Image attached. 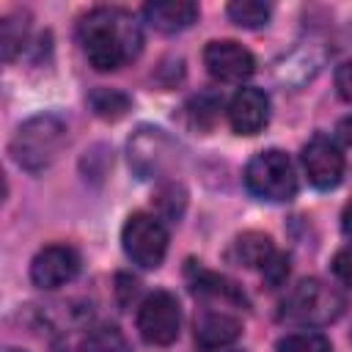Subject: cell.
Returning a JSON list of instances; mask_svg holds the SVG:
<instances>
[{"mask_svg": "<svg viewBox=\"0 0 352 352\" xmlns=\"http://www.w3.org/2000/svg\"><path fill=\"white\" fill-rule=\"evenodd\" d=\"M77 41L94 69L113 72L138 58L143 47V33L129 11L99 6L80 19Z\"/></svg>", "mask_w": 352, "mask_h": 352, "instance_id": "6da1fadb", "label": "cell"}, {"mask_svg": "<svg viewBox=\"0 0 352 352\" xmlns=\"http://www.w3.org/2000/svg\"><path fill=\"white\" fill-rule=\"evenodd\" d=\"M66 143V124L52 116V113H41L28 118L16 135L11 138V157L19 168L25 170H44L63 148Z\"/></svg>", "mask_w": 352, "mask_h": 352, "instance_id": "7a4b0ae2", "label": "cell"}, {"mask_svg": "<svg viewBox=\"0 0 352 352\" xmlns=\"http://www.w3.org/2000/svg\"><path fill=\"white\" fill-rule=\"evenodd\" d=\"M346 308V297L319 280V278H302L283 300V316L289 322H300V324H311V327H319V324H330L336 322Z\"/></svg>", "mask_w": 352, "mask_h": 352, "instance_id": "3957f363", "label": "cell"}, {"mask_svg": "<svg viewBox=\"0 0 352 352\" xmlns=\"http://www.w3.org/2000/svg\"><path fill=\"white\" fill-rule=\"evenodd\" d=\"M245 187L261 201H289L297 192V176L286 151H258L245 168Z\"/></svg>", "mask_w": 352, "mask_h": 352, "instance_id": "277c9868", "label": "cell"}, {"mask_svg": "<svg viewBox=\"0 0 352 352\" xmlns=\"http://www.w3.org/2000/svg\"><path fill=\"white\" fill-rule=\"evenodd\" d=\"M124 253L143 270H157L168 253V231L157 214L135 212L121 228Z\"/></svg>", "mask_w": 352, "mask_h": 352, "instance_id": "5b68a950", "label": "cell"}, {"mask_svg": "<svg viewBox=\"0 0 352 352\" xmlns=\"http://www.w3.org/2000/svg\"><path fill=\"white\" fill-rule=\"evenodd\" d=\"M182 311L170 292H151L138 308V330L146 344L168 346L179 338Z\"/></svg>", "mask_w": 352, "mask_h": 352, "instance_id": "8992f818", "label": "cell"}, {"mask_svg": "<svg viewBox=\"0 0 352 352\" xmlns=\"http://www.w3.org/2000/svg\"><path fill=\"white\" fill-rule=\"evenodd\" d=\"M173 154H176V146L162 129L143 126L129 140V165L140 179L160 176L173 162Z\"/></svg>", "mask_w": 352, "mask_h": 352, "instance_id": "52a82bcc", "label": "cell"}, {"mask_svg": "<svg viewBox=\"0 0 352 352\" xmlns=\"http://www.w3.org/2000/svg\"><path fill=\"white\" fill-rule=\"evenodd\" d=\"M302 168L305 176L314 187L319 190H330L341 182L344 176V154L338 148V143L327 135H314L305 146H302Z\"/></svg>", "mask_w": 352, "mask_h": 352, "instance_id": "ba28073f", "label": "cell"}, {"mask_svg": "<svg viewBox=\"0 0 352 352\" xmlns=\"http://www.w3.org/2000/svg\"><path fill=\"white\" fill-rule=\"evenodd\" d=\"M204 66L220 82H242V80H248L253 74L256 60H253L248 47H242L239 41L223 38V41H209L206 44Z\"/></svg>", "mask_w": 352, "mask_h": 352, "instance_id": "9c48e42d", "label": "cell"}, {"mask_svg": "<svg viewBox=\"0 0 352 352\" xmlns=\"http://www.w3.org/2000/svg\"><path fill=\"white\" fill-rule=\"evenodd\" d=\"M80 272V253L69 245H47L30 261V280L38 289H58Z\"/></svg>", "mask_w": 352, "mask_h": 352, "instance_id": "30bf717a", "label": "cell"}, {"mask_svg": "<svg viewBox=\"0 0 352 352\" xmlns=\"http://www.w3.org/2000/svg\"><path fill=\"white\" fill-rule=\"evenodd\" d=\"M270 121V96L261 88H239L228 102V124L236 135H258Z\"/></svg>", "mask_w": 352, "mask_h": 352, "instance_id": "8fae6325", "label": "cell"}, {"mask_svg": "<svg viewBox=\"0 0 352 352\" xmlns=\"http://www.w3.org/2000/svg\"><path fill=\"white\" fill-rule=\"evenodd\" d=\"M143 16L160 33H179L198 19V6L190 0H154L143 6Z\"/></svg>", "mask_w": 352, "mask_h": 352, "instance_id": "7c38bea8", "label": "cell"}, {"mask_svg": "<svg viewBox=\"0 0 352 352\" xmlns=\"http://www.w3.org/2000/svg\"><path fill=\"white\" fill-rule=\"evenodd\" d=\"M242 324L226 311H204L195 319V344L201 349H220L239 338Z\"/></svg>", "mask_w": 352, "mask_h": 352, "instance_id": "4fadbf2b", "label": "cell"}, {"mask_svg": "<svg viewBox=\"0 0 352 352\" xmlns=\"http://www.w3.org/2000/svg\"><path fill=\"white\" fill-rule=\"evenodd\" d=\"M190 289L198 294V297H212V300H231V302H239L242 294L236 292V286L231 280H226L223 275L217 272H206L201 267H190Z\"/></svg>", "mask_w": 352, "mask_h": 352, "instance_id": "5bb4252c", "label": "cell"}, {"mask_svg": "<svg viewBox=\"0 0 352 352\" xmlns=\"http://www.w3.org/2000/svg\"><path fill=\"white\" fill-rule=\"evenodd\" d=\"M275 245L267 234H258V231H248L236 239V256L242 264L248 267H256V270H264L270 264V258L275 256Z\"/></svg>", "mask_w": 352, "mask_h": 352, "instance_id": "9a60e30c", "label": "cell"}, {"mask_svg": "<svg viewBox=\"0 0 352 352\" xmlns=\"http://www.w3.org/2000/svg\"><path fill=\"white\" fill-rule=\"evenodd\" d=\"M82 352H132L126 336L116 324H96L82 338Z\"/></svg>", "mask_w": 352, "mask_h": 352, "instance_id": "2e32d148", "label": "cell"}, {"mask_svg": "<svg viewBox=\"0 0 352 352\" xmlns=\"http://www.w3.org/2000/svg\"><path fill=\"white\" fill-rule=\"evenodd\" d=\"M28 14H8L0 25V50H3V58L11 60L28 41Z\"/></svg>", "mask_w": 352, "mask_h": 352, "instance_id": "e0dca14e", "label": "cell"}, {"mask_svg": "<svg viewBox=\"0 0 352 352\" xmlns=\"http://www.w3.org/2000/svg\"><path fill=\"white\" fill-rule=\"evenodd\" d=\"M228 16L239 28H261L270 19V6L258 0H234L228 6Z\"/></svg>", "mask_w": 352, "mask_h": 352, "instance_id": "ac0fdd59", "label": "cell"}, {"mask_svg": "<svg viewBox=\"0 0 352 352\" xmlns=\"http://www.w3.org/2000/svg\"><path fill=\"white\" fill-rule=\"evenodd\" d=\"M275 352H330V341L322 333L314 330H300V333H289L278 341Z\"/></svg>", "mask_w": 352, "mask_h": 352, "instance_id": "d6986e66", "label": "cell"}, {"mask_svg": "<svg viewBox=\"0 0 352 352\" xmlns=\"http://www.w3.org/2000/svg\"><path fill=\"white\" fill-rule=\"evenodd\" d=\"M91 104H94L96 116H102V118H121L129 110V99L113 88H96L91 94Z\"/></svg>", "mask_w": 352, "mask_h": 352, "instance_id": "ffe728a7", "label": "cell"}, {"mask_svg": "<svg viewBox=\"0 0 352 352\" xmlns=\"http://www.w3.org/2000/svg\"><path fill=\"white\" fill-rule=\"evenodd\" d=\"M261 275H264V280H267L272 289L280 286V283L286 280V275H289V258L280 256V253H275V256L270 258V264L261 270Z\"/></svg>", "mask_w": 352, "mask_h": 352, "instance_id": "44dd1931", "label": "cell"}, {"mask_svg": "<svg viewBox=\"0 0 352 352\" xmlns=\"http://www.w3.org/2000/svg\"><path fill=\"white\" fill-rule=\"evenodd\" d=\"M333 275L352 289V245L341 248L336 256H333Z\"/></svg>", "mask_w": 352, "mask_h": 352, "instance_id": "7402d4cb", "label": "cell"}, {"mask_svg": "<svg viewBox=\"0 0 352 352\" xmlns=\"http://www.w3.org/2000/svg\"><path fill=\"white\" fill-rule=\"evenodd\" d=\"M336 88H338L341 99L352 102V60H346L336 69Z\"/></svg>", "mask_w": 352, "mask_h": 352, "instance_id": "603a6c76", "label": "cell"}, {"mask_svg": "<svg viewBox=\"0 0 352 352\" xmlns=\"http://www.w3.org/2000/svg\"><path fill=\"white\" fill-rule=\"evenodd\" d=\"M336 132H338V138H341L344 143H349V146H352V113H349V116H344V118L338 121Z\"/></svg>", "mask_w": 352, "mask_h": 352, "instance_id": "cb8c5ba5", "label": "cell"}, {"mask_svg": "<svg viewBox=\"0 0 352 352\" xmlns=\"http://www.w3.org/2000/svg\"><path fill=\"white\" fill-rule=\"evenodd\" d=\"M341 228H344V234L346 236H352V201L344 206V212H341Z\"/></svg>", "mask_w": 352, "mask_h": 352, "instance_id": "d4e9b609", "label": "cell"}, {"mask_svg": "<svg viewBox=\"0 0 352 352\" xmlns=\"http://www.w3.org/2000/svg\"><path fill=\"white\" fill-rule=\"evenodd\" d=\"M6 352H19V349H11V346H8V349H6Z\"/></svg>", "mask_w": 352, "mask_h": 352, "instance_id": "484cf974", "label": "cell"}, {"mask_svg": "<svg viewBox=\"0 0 352 352\" xmlns=\"http://www.w3.org/2000/svg\"><path fill=\"white\" fill-rule=\"evenodd\" d=\"M349 338H352V336H349Z\"/></svg>", "mask_w": 352, "mask_h": 352, "instance_id": "4316f807", "label": "cell"}]
</instances>
